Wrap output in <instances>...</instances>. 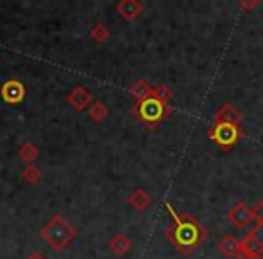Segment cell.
<instances>
[{"mask_svg":"<svg viewBox=\"0 0 263 259\" xmlns=\"http://www.w3.org/2000/svg\"><path fill=\"white\" fill-rule=\"evenodd\" d=\"M18 157L27 164H33L40 157V150H38V146L34 143H24L18 150Z\"/></svg>","mask_w":263,"mask_h":259,"instance_id":"cell-15","label":"cell"},{"mask_svg":"<svg viewBox=\"0 0 263 259\" xmlns=\"http://www.w3.org/2000/svg\"><path fill=\"white\" fill-rule=\"evenodd\" d=\"M67 103H69L76 112H83L87 106L92 105V95L87 88L78 85V87H74L72 92L67 95Z\"/></svg>","mask_w":263,"mask_h":259,"instance_id":"cell-7","label":"cell"},{"mask_svg":"<svg viewBox=\"0 0 263 259\" xmlns=\"http://www.w3.org/2000/svg\"><path fill=\"white\" fill-rule=\"evenodd\" d=\"M152 97L164 103V105H170V101H172V97H173V92L170 90L168 85H159V87H155L154 92H152Z\"/></svg>","mask_w":263,"mask_h":259,"instance_id":"cell-18","label":"cell"},{"mask_svg":"<svg viewBox=\"0 0 263 259\" xmlns=\"http://www.w3.org/2000/svg\"><path fill=\"white\" fill-rule=\"evenodd\" d=\"M166 209L172 214L173 223L166 227L164 234L170 240V243L184 255H190L197 250V247L202 241L208 237V230L195 220V216H191L190 212L186 214H177L175 209L172 207V204H166Z\"/></svg>","mask_w":263,"mask_h":259,"instance_id":"cell-1","label":"cell"},{"mask_svg":"<svg viewBox=\"0 0 263 259\" xmlns=\"http://www.w3.org/2000/svg\"><path fill=\"white\" fill-rule=\"evenodd\" d=\"M252 209H254V227H252V230L263 229V200L258 202Z\"/></svg>","mask_w":263,"mask_h":259,"instance_id":"cell-19","label":"cell"},{"mask_svg":"<svg viewBox=\"0 0 263 259\" xmlns=\"http://www.w3.org/2000/svg\"><path fill=\"white\" fill-rule=\"evenodd\" d=\"M243 135H245L243 130L238 124H231V123H215V126L211 130H208V137L223 151L236 146L243 139Z\"/></svg>","mask_w":263,"mask_h":259,"instance_id":"cell-4","label":"cell"},{"mask_svg":"<svg viewBox=\"0 0 263 259\" xmlns=\"http://www.w3.org/2000/svg\"><path fill=\"white\" fill-rule=\"evenodd\" d=\"M256 232H258V236H259V241H261V250H259V255H258V259H263V229L256 230Z\"/></svg>","mask_w":263,"mask_h":259,"instance_id":"cell-21","label":"cell"},{"mask_svg":"<svg viewBox=\"0 0 263 259\" xmlns=\"http://www.w3.org/2000/svg\"><path fill=\"white\" fill-rule=\"evenodd\" d=\"M40 236L54 252H62L63 248L69 247L70 241L78 236V232L62 214H54L42 227Z\"/></svg>","mask_w":263,"mask_h":259,"instance_id":"cell-2","label":"cell"},{"mask_svg":"<svg viewBox=\"0 0 263 259\" xmlns=\"http://www.w3.org/2000/svg\"><path fill=\"white\" fill-rule=\"evenodd\" d=\"M110 248H112V252L116 255H124L130 252L132 241L128 240L126 234H117V236H114V240L110 241Z\"/></svg>","mask_w":263,"mask_h":259,"instance_id":"cell-12","label":"cell"},{"mask_svg":"<svg viewBox=\"0 0 263 259\" xmlns=\"http://www.w3.org/2000/svg\"><path fill=\"white\" fill-rule=\"evenodd\" d=\"M22 178L26 180L27 184H38L40 182V178H42V171H40V168L38 166H34V164H27L26 168H24V171H22Z\"/></svg>","mask_w":263,"mask_h":259,"instance_id":"cell-17","label":"cell"},{"mask_svg":"<svg viewBox=\"0 0 263 259\" xmlns=\"http://www.w3.org/2000/svg\"><path fill=\"white\" fill-rule=\"evenodd\" d=\"M0 62H2V58H0Z\"/></svg>","mask_w":263,"mask_h":259,"instance_id":"cell-23","label":"cell"},{"mask_svg":"<svg viewBox=\"0 0 263 259\" xmlns=\"http://www.w3.org/2000/svg\"><path fill=\"white\" fill-rule=\"evenodd\" d=\"M128 204L136 209V211H144L146 207H150L152 196H150V193H148L146 189H143V187H137V189L132 191V194L128 196Z\"/></svg>","mask_w":263,"mask_h":259,"instance_id":"cell-10","label":"cell"},{"mask_svg":"<svg viewBox=\"0 0 263 259\" xmlns=\"http://www.w3.org/2000/svg\"><path fill=\"white\" fill-rule=\"evenodd\" d=\"M90 38L96 42V44H105L110 38V29L105 26V24H96L90 29Z\"/></svg>","mask_w":263,"mask_h":259,"instance_id":"cell-16","label":"cell"},{"mask_svg":"<svg viewBox=\"0 0 263 259\" xmlns=\"http://www.w3.org/2000/svg\"><path fill=\"white\" fill-rule=\"evenodd\" d=\"M238 243H240V240H236L233 234H227V236H223L222 241L218 243V248L223 255L234 257V255H236V250H238Z\"/></svg>","mask_w":263,"mask_h":259,"instance_id":"cell-13","label":"cell"},{"mask_svg":"<svg viewBox=\"0 0 263 259\" xmlns=\"http://www.w3.org/2000/svg\"><path fill=\"white\" fill-rule=\"evenodd\" d=\"M152 92H154V88L150 87V83H148L146 79H137L136 83L130 87V94L136 97V101H144V99H150L152 97Z\"/></svg>","mask_w":263,"mask_h":259,"instance_id":"cell-11","label":"cell"},{"mask_svg":"<svg viewBox=\"0 0 263 259\" xmlns=\"http://www.w3.org/2000/svg\"><path fill=\"white\" fill-rule=\"evenodd\" d=\"M88 117L94 123H103L108 117V106L101 101H92V105L88 106Z\"/></svg>","mask_w":263,"mask_h":259,"instance_id":"cell-14","label":"cell"},{"mask_svg":"<svg viewBox=\"0 0 263 259\" xmlns=\"http://www.w3.org/2000/svg\"><path fill=\"white\" fill-rule=\"evenodd\" d=\"M132 112L136 113L141 123L154 130V128H157L173 112V108L170 105H164V103L150 97V99H144V101L136 103V105L132 106Z\"/></svg>","mask_w":263,"mask_h":259,"instance_id":"cell-3","label":"cell"},{"mask_svg":"<svg viewBox=\"0 0 263 259\" xmlns=\"http://www.w3.org/2000/svg\"><path fill=\"white\" fill-rule=\"evenodd\" d=\"M0 95L9 105H16V103H22L26 97V87L20 79H8L0 87Z\"/></svg>","mask_w":263,"mask_h":259,"instance_id":"cell-6","label":"cell"},{"mask_svg":"<svg viewBox=\"0 0 263 259\" xmlns=\"http://www.w3.org/2000/svg\"><path fill=\"white\" fill-rule=\"evenodd\" d=\"M114 9H116V13L123 20L132 22V20H136L143 13V4H141L139 0H121V2H117L114 6Z\"/></svg>","mask_w":263,"mask_h":259,"instance_id":"cell-8","label":"cell"},{"mask_svg":"<svg viewBox=\"0 0 263 259\" xmlns=\"http://www.w3.org/2000/svg\"><path fill=\"white\" fill-rule=\"evenodd\" d=\"M238 6H240V9H243V11H254L259 6V2L258 0H254V2H240Z\"/></svg>","mask_w":263,"mask_h":259,"instance_id":"cell-20","label":"cell"},{"mask_svg":"<svg viewBox=\"0 0 263 259\" xmlns=\"http://www.w3.org/2000/svg\"><path fill=\"white\" fill-rule=\"evenodd\" d=\"M227 218L236 229H245L249 223L254 222V209L245 202H236L227 212Z\"/></svg>","mask_w":263,"mask_h":259,"instance_id":"cell-5","label":"cell"},{"mask_svg":"<svg viewBox=\"0 0 263 259\" xmlns=\"http://www.w3.org/2000/svg\"><path fill=\"white\" fill-rule=\"evenodd\" d=\"M241 121H243V113H241L236 106L231 105V103H226V105L215 113V123H231V124H238V126H240Z\"/></svg>","mask_w":263,"mask_h":259,"instance_id":"cell-9","label":"cell"},{"mask_svg":"<svg viewBox=\"0 0 263 259\" xmlns=\"http://www.w3.org/2000/svg\"><path fill=\"white\" fill-rule=\"evenodd\" d=\"M27 259H45L44 254H40V252H31L29 255H27Z\"/></svg>","mask_w":263,"mask_h":259,"instance_id":"cell-22","label":"cell"}]
</instances>
